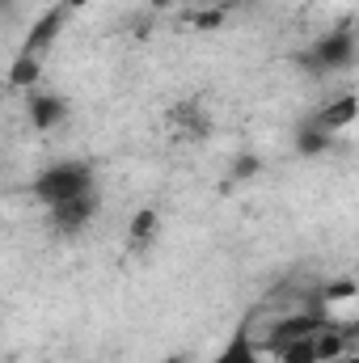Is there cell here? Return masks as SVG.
<instances>
[{"label": "cell", "mask_w": 359, "mask_h": 363, "mask_svg": "<svg viewBox=\"0 0 359 363\" xmlns=\"http://www.w3.org/2000/svg\"><path fill=\"white\" fill-rule=\"evenodd\" d=\"M34 194L38 203H47V211L77 199H93V169L85 161H55L34 178Z\"/></svg>", "instance_id": "cell-1"}, {"label": "cell", "mask_w": 359, "mask_h": 363, "mask_svg": "<svg viewBox=\"0 0 359 363\" xmlns=\"http://www.w3.org/2000/svg\"><path fill=\"white\" fill-rule=\"evenodd\" d=\"M313 60L321 64V68H347L351 60H355V34L351 30H334V34H326L317 47H313Z\"/></svg>", "instance_id": "cell-2"}, {"label": "cell", "mask_w": 359, "mask_h": 363, "mask_svg": "<svg viewBox=\"0 0 359 363\" xmlns=\"http://www.w3.org/2000/svg\"><path fill=\"white\" fill-rule=\"evenodd\" d=\"M89 220H93V199H77V203L51 207V224H55V233H68V237H77V233H81Z\"/></svg>", "instance_id": "cell-3"}, {"label": "cell", "mask_w": 359, "mask_h": 363, "mask_svg": "<svg viewBox=\"0 0 359 363\" xmlns=\"http://www.w3.org/2000/svg\"><path fill=\"white\" fill-rule=\"evenodd\" d=\"M64 114H68V106H64L60 97H51V93H34V97H30V118H34V127H55Z\"/></svg>", "instance_id": "cell-4"}, {"label": "cell", "mask_w": 359, "mask_h": 363, "mask_svg": "<svg viewBox=\"0 0 359 363\" xmlns=\"http://www.w3.org/2000/svg\"><path fill=\"white\" fill-rule=\"evenodd\" d=\"M207 363H258V347L245 334H237V338L224 342V351H216V359H207Z\"/></svg>", "instance_id": "cell-5"}, {"label": "cell", "mask_w": 359, "mask_h": 363, "mask_svg": "<svg viewBox=\"0 0 359 363\" xmlns=\"http://www.w3.org/2000/svg\"><path fill=\"white\" fill-rule=\"evenodd\" d=\"M355 97H343V101H334V106H326V114H321V131H334V127H343V123H351L355 118Z\"/></svg>", "instance_id": "cell-6"}, {"label": "cell", "mask_w": 359, "mask_h": 363, "mask_svg": "<svg viewBox=\"0 0 359 363\" xmlns=\"http://www.w3.org/2000/svg\"><path fill=\"white\" fill-rule=\"evenodd\" d=\"M343 363H359V355H347V359H343Z\"/></svg>", "instance_id": "cell-7"}, {"label": "cell", "mask_w": 359, "mask_h": 363, "mask_svg": "<svg viewBox=\"0 0 359 363\" xmlns=\"http://www.w3.org/2000/svg\"><path fill=\"white\" fill-rule=\"evenodd\" d=\"M313 4H321V0H313Z\"/></svg>", "instance_id": "cell-8"}]
</instances>
